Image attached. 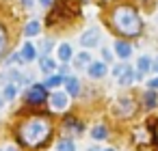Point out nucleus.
Returning a JSON list of instances; mask_svg holds the SVG:
<instances>
[{
  "instance_id": "1",
  "label": "nucleus",
  "mask_w": 158,
  "mask_h": 151,
  "mask_svg": "<svg viewBox=\"0 0 158 151\" xmlns=\"http://www.w3.org/2000/svg\"><path fill=\"white\" fill-rule=\"evenodd\" d=\"M52 134V121L44 114L37 117H28L18 125V138L26 145V147H41L48 142Z\"/></svg>"
},
{
  "instance_id": "2",
  "label": "nucleus",
  "mask_w": 158,
  "mask_h": 151,
  "mask_svg": "<svg viewBox=\"0 0 158 151\" xmlns=\"http://www.w3.org/2000/svg\"><path fill=\"white\" fill-rule=\"evenodd\" d=\"M113 26L117 33L126 35V37H136L141 35V18H139V11L130 5H121L113 11Z\"/></svg>"
},
{
  "instance_id": "3",
  "label": "nucleus",
  "mask_w": 158,
  "mask_h": 151,
  "mask_svg": "<svg viewBox=\"0 0 158 151\" xmlns=\"http://www.w3.org/2000/svg\"><path fill=\"white\" fill-rule=\"evenodd\" d=\"M26 101L28 104H41L46 101V86L44 84H33L26 93Z\"/></svg>"
},
{
  "instance_id": "4",
  "label": "nucleus",
  "mask_w": 158,
  "mask_h": 151,
  "mask_svg": "<svg viewBox=\"0 0 158 151\" xmlns=\"http://www.w3.org/2000/svg\"><path fill=\"white\" fill-rule=\"evenodd\" d=\"M80 43H82L85 48H95V46L100 43V33H98L95 28H89V30L80 37Z\"/></svg>"
},
{
  "instance_id": "5",
  "label": "nucleus",
  "mask_w": 158,
  "mask_h": 151,
  "mask_svg": "<svg viewBox=\"0 0 158 151\" xmlns=\"http://www.w3.org/2000/svg\"><path fill=\"white\" fill-rule=\"evenodd\" d=\"M67 104H69V95H67V93H52L50 106H52L54 110H65Z\"/></svg>"
},
{
  "instance_id": "6",
  "label": "nucleus",
  "mask_w": 158,
  "mask_h": 151,
  "mask_svg": "<svg viewBox=\"0 0 158 151\" xmlns=\"http://www.w3.org/2000/svg\"><path fill=\"white\" fill-rule=\"evenodd\" d=\"M149 69H152V58H149V56H141V58H139V63H136V69H134V78H139V80H141Z\"/></svg>"
},
{
  "instance_id": "7",
  "label": "nucleus",
  "mask_w": 158,
  "mask_h": 151,
  "mask_svg": "<svg viewBox=\"0 0 158 151\" xmlns=\"http://www.w3.org/2000/svg\"><path fill=\"white\" fill-rule=\"evenodd\" d=\"M115 50H117V56L123 58V61L132 54V46H130L128 41H123V39H117V41H115Z\"/></svg>"
},
{
  "instance_id": "8",
  "label": "nucleus",
  "mask_w": 158,
  "mask_h": 151,
  "mask_svg": "<svg viewBox=\"0 0 158 151\" xmlns=\"http://www.w3.org/2000/svg\"><path fill=\"white\" fill-rule=\"evenodd\" d=\"M87 71H89L91 78H104L106 76V65L104 63H91L87 67Z\"/></svg>"
},
{
  "instance_id": "9",
  "label": "nucleus",
  "mask_w": 158,
  "mask_h": 151,
  "mask_svg": "<svg viewBox=\"0 0 158 151\" xmlns=\"http://www.w3.org/2000/svg\"><path fill=\"white\" fill-rule=\"evenodd\" d=\"M39 69H41L44 74L52 76V74H54V69H56V65H54V61H52L50 56H41V61H39Z\"/></svg>"
},
{
  "instance_id": "10",
  "label": "nucleus",
  "mask_w": 158,
  "mask_h": 151,
  "mask_svg": "<svg viewBox=\"0 0 158 151\" xmlns=\"http://www.w3.org/2000/svg\"><path fill=\"white\" fill-rule=\"evenodd\" d=\"M63 82H65V86H67V95H72V97L78 95V91H80V82H78L74 76H67Z\"/></svg>"
},
{
  "instance_id": "11",
  "label": "nucleus",
  "mask_w": 158,
  "mask_h": 151,
  "mask_svg": "<svg viewBox=\"0 0 158 151\" xmlns=\"http://www.w3.org/2000/svg\"><path fill=\"white\" fill-rule=\"evenodd\" d=\"M20 54H22L24 63H28V61H35V56H37V50H35V46H31V43H24V48L20 50Z\"/></svg>"
},
{
  "instance_id": "12",
  "label": "nucleus",
  "mask_w": 158,
  "mask_h": 151,
  "mask_svg": "<svg viewBox=\"0 0 158 151\" xmlns=\"http://www.w3.org/2000/svg\"><path fill=\"white\" fill-rule=\"evenodd\" d=\"M39 30H41V24H39L37 20H31V22L26 24V28H24V35H26V37H35V35H39Z\"/></svg>"
},
{
  "instance_id": "13",
  "label": "nucleus",
  "mask_w": 158,
  "mask_h": 151,
  "mask_svg": "<svg viewBox=\"0 0 158 151\" xmlns=\"http://www.w3.org/2000/svg\"><path fill=\"white\" fill-rule=\"evenodd\" d=\"M72 54H74V52H72V46H69V43H61V46H59V58H61L63 63H69Z\"/></svg>"
},
{
  "instance_id": "14",
  "label": "nucleus",
  "mask_w": 158,
  "mask_h": 151,
  "mask_svg": "<svg viewBox=\"0 0 158 151\" xmlns=\"http://www.w3.org/2000/svg\"><path fill=\"white\" fill-rule=\"evenodd\" d=\"M108 136V127L106 125H95L93 129H91V138L93 140H104Z\"/></svg>"
},
{
  "instance_id": "15",
  "label": "nucleus",
  "mask_w": 158,
  "mask_h": 151,
  "mask_svg": "<svg viewBox=\"0 0 158 151\" xmlns=\"http://www.w3.org/2000/svg\"><path fill=\"white\" fill-rule=\"evenodd\" d=\"M132 80H134V69H132V67H128V69L119 76V84H121V86H130V84H132Z\"/></svg>"
},
{
  "instance_id": "16",
  "label": "nucleus",
  "mask_w": 158,
  "mask_h": 151,
  "mask_svg": "<svg viewBox=\"0 0 158 151\" xmlns=\"http://www.w3.org/2000/svg\"><path fill=\"white\" fill-rule=\"evenodd\" d=\"M61 84H63V76H56V74L48 76V78H46V82H44V86H46V89H56V86H61Z\"/></svg>"
},
{
  "instance_id": "17",
  "label": "nucleus",
  "mask_w": 158,
  "mask_h": 151,
  "mask_svg": "<svg viewBox=\"0 0 158 151\" xmlns=\"http://www.w3.org/2000/svg\"><path fill=\"white\" fill-rule=\"evenodd\" d=\"M56 151H76V145H74V140H69V138H63V140H59V145H56Z\"/></svg>"
},
{
  "instance_id": "18",
  "label": "nucleus",
  "mask_w": 158,
  "mask_h": 151,
  "mask_svg": "<svg viewBox=\"0 0 158 151\" xmlns=\"http://www.w3.org/2000/svg\"><path fill=\"white\" fill-rule=\"evenodd\" d=\"M85 65H91V54H89V52H82V54L76 56V67L82 69Z\"/></svg>"
},
{
  "instance_id": "19",
  "label": "nucleus",
  "mask_w": 158,
  "mask_h": 151,
  "mask_svg": "<svg viewBox=\"0 0 158 151\" xmlns=\"http://www.w3.org/2000/svg\"><path fill=\"white\" fill-rule=\"evenodd\" d=\"M156 101H158V99H156V91L149 89V91L145 93V108H149V110L156 108Z\"/></svg>"
},
{
  "instance_id": "20",
  "label": "nucleus",
  "mask_w": 158,
  "mask_h": 151,
  "mask_svg": "<svg viewBox=\"0 0 158 151\" xmlns=\"http://www.w3.org/2000/svg\"><path fill=\"white\" fill-rule=\"evenodd\" d=\"M15 95H18V86L15 84H5V95L2 97L5 99H13Z\"/></svg>"
},
{
  "instance_id": "21",
  "label": "nucleus",
  "mask_w": 158,
  "mask_h": 151,
  "mask_svg": "<svg viewBox=\"0 0 158 151\" xmlns=\"http://www.w3.org/2000/svg\"><path fill=\"white\" fill-rule=\"evenodd\" d=\"M5 48H7V33H5L2 26H0V56L5 54Z\"/></svg>"
},
{
  "instance_id": "22",
  "label": "nucleus",
  "mask_w": 158,
  "mask_h": 151,
  "mask_svg": "<svg viewBox=\"0 0 158 151\" xmlns=\"http://www.w3.org/2000/svg\"><path fill=\"white\" fill-rule=\"evenodd\" d=\"M121 106H123V114H130V110H132V99H130V97H123V99H121Z\"/></svg>"
},
{
  "instance_id": "23",
  "label": "nucleus",
  "mask_w": 158,
  "mask_h": 151,
  "mask_svg": "<svg viewBox=\"0 0 158 151\" xmlns=\"http://www.w3.org/2000/svg\"><path fill=\"white\" fill-rule=\"evenodd\" d=\"M52 46H54V41H52V39H46V41L41 43V52H44V54L48 56V52L52 50Z\"/></svg>"
},
{
  "instance_id": "24",
  "label": "nucleus",
  "mask_w": 158,
  "mask_h": 151,
  "mask_svg": "<svg viewBox=\"0 0 158 151\" xmlns=\"http://www.w3.org/2000/svg\"><path fill=\"white\" fill-rule=\"evenodd\" d=\"M128 67H130V65H119V67H115V69H113V74H115V76L119 78V76H121V74H123V71H126Z\"/></svg>"
},
{
  "instance_id": "25",
  "label": "nucleus",
  "mask_w": 158,
  "mask_h": 151,
  "mask_svg": "<svg viewBox=\"0 0 158 151\" xmlns=\"http://www.w3.org/2000/svg\"><path fill=\"white\" fill-rule=\"evenodd\" d=\"M9 63H24V58H22V54H11V58H9Z\"/></svg>"
},
{
  "instance_id": "26",
  "label": "nucleus",
  "mask_w": 158,
  "mask_h": 151,
  "mask_svg": "<svg viewBox=\"0 0 158 151\" xmlns=\"http://www.w3.org/2000/svg\"><path fill=\"white\" fill-rule=\"evenodd\" d=\"M147 86H149L152 91H158V78H152V80L147 82Z\"/></svg>"
},
{
  "instance_id": "27",
  "label": "nucleus",
  "mask_w": 158,
  "mask_h": 151,
  "mask_svg": "<svg viewBox=\"0 0 158 151\" xmlns=\"http://www.w3.org/2000/svg\"><path fill=\"white\" fill-rule=\"evenodd\" d=\"M154 145H156V149H158V121L154 123Z\"/></svg>"
},
{
  "instance_id": "28",
  "label": "nucleus",
  "mask_w": 158,
  "mask_h": 151,
  "mask_svg": "<svg viewBox=\"0 0 158 151\" xmlns=\"http://www.w3.org/2000/svg\"><path fill=\"white\" fill-rule=\"evenodd\" d=\"M69 74V65L65 63V65H61V76H67Z\"/></svg>"
},
{
  "instance_id": "29",
  "label": "nucleus",
  "mask_w": 158,
  "mask_h": 151,
  "mask_svg": "<svg viewBox=\"0 0 158 151\" xmlns=\"http://www.w3.org/2000/svg\"><path fill=\"white\" fill-rule=\"evenodd\" d=\"M102 58H104V61H110V52H106V50H102Z\"/></svg>"
},
{
  "instance_id": "30",
  "label": "nucleus",
  "mask_w": 158,
  "mask_h": 151,
  "mask_svg": "<svg viewBox=\"0 0 158 151\" xmlns=\"http://www.w3.org/2000/svg\"><path fill=\"white\" fill-rule=\"evenodd\" d=\"M39 2H41L44 7H50V5H52V0H39Z\"/></svg>"
},
{
  "instance_id": "31",
  "label": "nucleus",
  "mask_w": 158,
  "mask_h": 151,
  "mask_svg": "<svg viewBox=\"0 0 158 151\" xmlns=\"http://www.w3.org/2000/svg\"><path fill=\"white\" fill-rule=\"evenodd\" d=\"M154 69L158 71V56H156V61H154Z\"/></svg>"
},
{
  "instance_id": "32",
  "label": "nucleus",
  "mask_w": 158,
  "mask_h": 151,
  "mask_svg": "<svg viewBox=\"0 0 158 151\" xmlns=\"http://www.w3.org/2000/svg\"><path fill=\"white\" fill-rule=\"evenodd\" d=\"M2 106H5V97H2V95H0V108H2Z\"/></svg>"
},
{
  "instance_id": "33",
  "label": "nucleus",
  "mask_w": 158,
  "mask_h": 151,
  "mask_svg": "<svg viewBox=\"0 0 158 151\" xmlns=\"http://www.w3.org/2000/svg\"><path fill=\"white\" fill-rule=\"evenodd\" d=\"M22 2H24V5H31V2H33V0H22Z\"/></svg>"
},
{
  "instance_id": "34",
  "label": "nucleus",
  "mask_w": 158,
  "mask_h": 151,
  "mask_svg": "<svg viewBox=\"0 0 158 151\" xmlns=\"http://www.w3.org/2000/svg\"><path fill=\"white\" fill-rule=\"evenodd\" d=\"M89 151H98V149H95V147H91V149H89Z\"/></svg>"
},
{
  "instance_id": "35",
  "label": "nucleus",
  "mask_w": 158,
  "mask_h": 151,
  "mask_svg": "<svg viewBox=\"0 0 158 151\" xmlns=\"http://www.w3.org/2000/svg\"><path fill=\"white\" fill-rule=\"evenodd\" d=\"M9 151H18V149H15V147H11V149H9Z\"/></svg>"
},
{
  "instance_id": "36",
  "label": "nucleus",
  "mask_w": 158,
  "mask_h": 151,
  "mask_svg": "<svg viewBox=\"0 0 158 151\" xmlns=\"http://www.w3.org/2000/svg\"><path fill=\"white\" fill-rule=\"evenodd\" d=\"M104 151H115V149H104Z\"/></svg>"
},
{
  "instance_id": "37",
  "label": "nucleus",
  "mask_w": 158,
  "mask_h": 151,
  "mask_svg": "<svg viewBox=\"0 0 158 151\" xmlns=\"http://www.w3.org/2000/svg\"><path fill=\"white\" fill-rule=\"evenodd\" d=\"M82 2H89V0H82Z\"/></svg>"
}]
</instances>
